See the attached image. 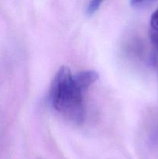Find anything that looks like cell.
Masks as SVG:
<instances>
[{
  "instance_id": "7a4b0ae2",
  "label": "cell",
  "mask_w": 158,
  "mask_h": 159,
  "mask_svg": "<svg viewBox=\"0 0 158 159\" xmlns=\"http://www.w3.org/2000/svg\"><path fill=\"white\" fill-rule=\"evenodd\" d=\"M149 35L151 43L158 52V8L150 17Z\"/></svg>"
},
{
  "instance_id": "6da1fadb",
  "label": "cell",
  "mask_w": 158,
  "mask_h": 159,
  "mask_svg": "<svg viewBox=\"0 0 158 159\" xmlns=\"http://www.w3.org/2000/svg\"><path fill=\"white\" fill-rule=\"evenodd\" d=\"M86 93L78 85L69 68L60 67L54 75L50 90V100L53 108L76 124L85 118L84 96Z\"/></svg>"
},
{
  "instance_id": "277c9868",
  "label": "cell",
  "mask_w": 158,
  "mask_h": 159,
  "mask_svg": "<svg viewBox=\"0 0 158 159\" xmlns=\"http://www.w3.org/2000/svg\"><path fill=\"white\" fill-rule=\"evenodd\" d=\"M152 2L150 1H132L131 4L132 6H134V7H143L145 6H148V4L151 3Z\"/></svg>"
},
{
  "instance_id": "3957f363",
  "label": "cell",
  "mask_w": 158,
  "mask_h": 159,
  "mask_svg": "<svg viewBox=\"0 0 158 159\" xmlns=\"http://www.w3.org/2000/svg\"><path fill=\"white\" fill-rule=\"evenodd\" d=\"M102 1H98V0L90 2L88 3V6H87L86 10H85V14H86L88 16H92L93 14L99 9V6L102 4Z\"/></svg>"
}]
</instances>
